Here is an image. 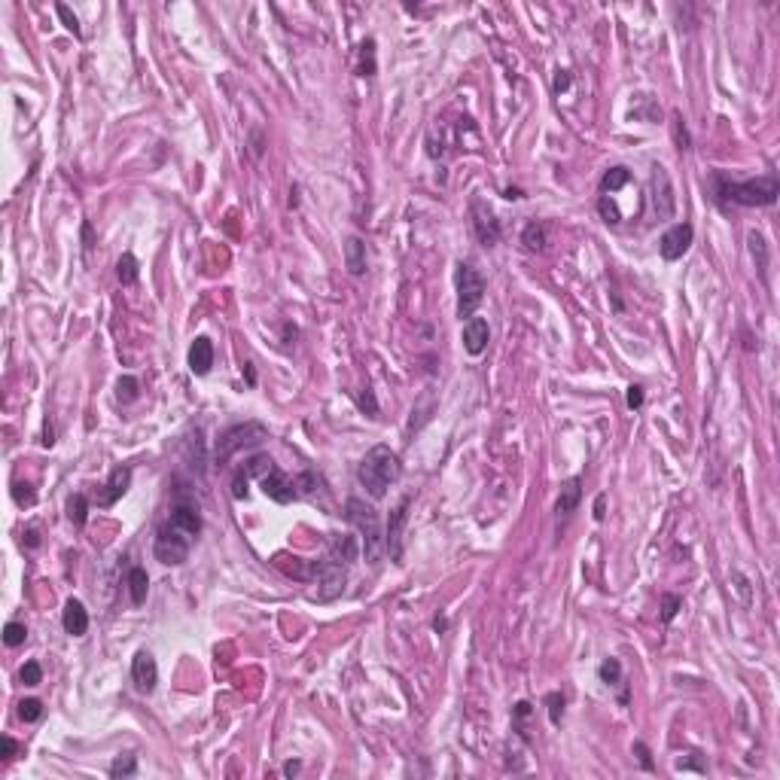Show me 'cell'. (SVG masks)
Wrapping results in <instances>:
<instances>
[{
  "instance_id": "d4e9b609",
  "label": "cell",
  "mask_w": 780,
  "mask_h": 780,
  "mask_svg": "<svg viewBox=\"0 0 780 780\" xmlns=\"http://www.w3.org/2000/svg\"><path fill=\"white\" fill-rule=\"evenodd\" d=\"M116 278H119L122 286L137 284V278H141V266H137L134 254H122V256H119V262H116Z\"/></svg>"
},
{
  "instance_id": "f35d334b",
  "label": "cell",
  "mask_w": 780,
  "mask_h": 780,
  "mask_svg": "<svg viewBox=\"0 0 780 780\" xmlns=\"http://www.w3.org/2000/svg\"><path fill=\"white\" fill-rule=\"evenodd\" d=\"M16 753H19V744H16L13 738H9V735L0 738V759H4V762H13Z\"/></svg>"
},
{
  "instance_id": "83f0119b",
  "label": "cell",
  "mask_w": 780,
  "mask_h": 780,
  "mask_svg": "<svg viewBox=\"0 0 780 780\" xmlns=\"http://www.w3.org/2000/svg\"><path fill=\"white\" fill-rule=\"evenodd\" d=\"M360 76H375V40H366L360 46V67H357Z\"/></svg>"
},
{
  "instance_id": "ab89813d",
  "label": "cell",
  "mask_w": 780,
  "mask_h": 780,
  "mask_svg": "<svg viewBox=\"0 0 780 780\" xmlns=\"http://www.w3.org/2000/svg\"><path fill=\"white\" fill-rule=\"evenodd\" d=\"M625 403H628V409H640V406H644V387L631 384L628 394H625Z\"/></svg>"
},
{
  "instance_id": "6da1fadb",
  "label": "cell",
  "mask_w": 780,
  "mask_h": 780,
  "mask_svg": "<svg viewBox=\"0 0 780 780\" xmlns=\"http://www.w3.org/2000/svg\"><path fill=\"white\" fill-rule=\"evenodd\" d=\"M201 534V512H199V500L183 485H177L174 500H171L168 519L159 524L156 531V543H153V555L159 564L165 567H180L186 564V558L192 552L195 540Z\"/></svg>"
},
{
  "instance_id": "603a6c76",
  "label": "cell",
  "mask_w": 780,
  "mask_h": 780,
  "mask_svg": "<svg viewBox=\"0 0 780 780\" xmlns=\"http://www.w3.org/2000/svg\"><path fill=\"white\" fill-rule=\"evenodd\" d=\"M546 241H549V238H546V226H543V223H536V220H534V223H527V226H524V232H521V244H524L527 254H540V250L546 247Z\"/></svg>"
},
{
  "instance_id": "1f68e13d",
  "label": "cell",
  "mask_w": 780,
  "mask_h": 780,
  "mask_svg": "<svg viewBox=\"0 0 780 780\" xmlns=\"http://www.w3.org/2000/svg\"><path fill=\"white\" fill-rule=\"evenodd\" d=\"M25 640H28V628L21 625V622H9L4 628V644L6 646H21Z\"/></svg>"
},
{
  "instance_id": "9a60e30c",
  "label": "cell",
  "mask_w": 780,
  "mask_h": 780,
  "mask_svg": "<svg viewBox=\"0 0 780 780\" xmlns=\"http://www.w3.org/2000/svg\"><path fill=\"white\" fill-rule=\"evenodd\" d=\"M582 500V479L579 476H570L564 485H561V494H558V503H555V512H558V521H567L573 512H576Z\"/></svg>"
},
{
  "instance_id": "7402d4cb",
  "label": "cell",
  "mask_w": 780,
  "mask_h": 780,
  "mask_svg": "<svg viewBox=\"0 0 780 780\" xmlns=\"http://www.w3.org/2000/svg\"><path fill=\"white\" fill-rule=\"evenodd\" d=\"M747 244H750V256L756 262V271L765 278V271H768V244H765V235L756 232V229H750V232H747Z\"/></svg>"
},
{
  "instance_id": "484cf974",
  "label": "cell",
  "mask_w": 780,
  "mask_h": 780,
  "mask_svg": "<svg viewBox=\"0 0 780 780\" xmlns=\"http://www.w3.org/2000/svg\"><path fill=\"white\" fill-rule=\"evenodd\" d=\"M67 519L74 521V527H83L86 519H89V500L86 494H74L71 500H67Z\"/></svg>"
},
{
  "instance_id": "5bb4252c",
  "label": "cell",
  "mask_w": 780,
  "mask_h": 780,
  "mask_svg": "<svg viewBox=\"0 0 780 780\" xmlns=\"http://www.w3.org/2000/svg\"><path fill=\"white\" fill-rule=\"evenodd\" d=\"M406 509H409V497L394 509V515H390V524H387V534H384V546H387V552H390V558H394L396 564H403V524H406Z\"/></svg>"
},
{
  "instance_id": "7c38bea8",
  "label": "cell",
  "mask_w": 780,
  "mask_h": 780,
  "mask_svg": "<svg viewBox=\"0 0 780 780\" xmlns=\"http://www.w3.org/2000/svg\"><path fill=\"white\" fill-rule=\"evenodd\" d=\"M652 204H656V214L661 220H668L676 211V199H674V186H671V177L664 168H652Z\"/></svg>"
},
{
  "instance_id": "3957f363",
  "label": "cell",
  "mask_w": 780,
  "mask_h": 780,
  "mask_svg": "<svg viewBox=\"0 0 780 780\" xmlns=\"http://www.w3.org/2000/svg\"><path fill=\"white\" fill-rule=\"evenodd\" d=\"M403 473V464H399V454L390 451L387 445H375V449L366 451V457L357 464V481L366 488V494L372 500L387 497V488L394 485Z\"/></svg>"
},
{
  "instance_id": "681fc988",
  "label": "cell",
  "mask_w": 780,
  "mask_h": 780,
  "mask_svg": "<svg viewBox=\"0 0 780 780\" xmlns=\"http://www.w3.org/2000/svg\"><path fill=\"white\" fill-rule=\"evenodd\" d=\"M433 625H436V631H445V628H449V622H445V619H436Z\"/></svg>"
},
{
  "instance_id": "52a82bcc",
  "label": "cell",
  "mask_w": 780,
  "mask_h": 780,
  "mask_svg": "<svg viewBox=\"0 0 780 780\" xmlns=\"http://www.w3.org/2000/svg\"><path fill=\"white\" fill-rule=\"evenodd\" d=\"M262 436H266V427H262V424H238V427H232L229 430L223 439H220V445H216V464H226L229 457H232L241 445H254V442H259Z\"/></svg>"
},
{
  "instance_id": "44dd1931",
  "label": "cell",
  "mask_w": 780,
  "mask_h": 780,
  "mask_svg": "<svg viewBox=\"0 0 780 780\" xmlns=\"http://www.w3.org/2000/svg\"><path fill=\"white\" fill-rule=\"evenodd\" d=\"M129 591H131V604L141 606L146 601V591H150V576H146L144 567H131L129 570Z\"/></svg>"
},
{
  "instance_id": "ba28073f",
  "label": "cell",
  "mask_w": 780,
  "mask_h": 780,
  "mask_svg": "<svg viewBox=\"0 0 780 780\" xmlns=\"http://www.w3.org/2000/svg\"><path fill=\"white\" fill-rule=\"evenodd\" d=\"M469 216H473V232L479 238L481 247H494L500 241V223L497 216L491 214V208L481 199H473L469 201Z\"/></svg>"
},
{
  "instance_id": "f546056e",
  "label": "cell",
  "mask_w": 780,
  "mask_h": 780,
  "mask_svg": "<svg viewBox=\"0 0 780 780\" xmlns=\"http://www.w3.org/2000/svg\"><path fill=\"white\" fill-rule=\"evenodd\" d=\"M19 716L25 722H37L43 716V701L40 698H25V701H19Z\"/></svg>"
},
{
  "instance_id": "8992f818",
  "label": "cell",
  "mask_w": 780,
  "mask_h": 780,
  "mask_svg": "<svg viewBox=\"0 0 780 780\" xmlns=\"http://www.w3.org/2000/svg\"><path fill=\"white\" fill-rule=\"evenodd\" d=\"M348 567L345 561L339 558H324V561H314V579L317 582V598L320 601H332L345 591V579H348Z\"/></svg>"
},
{
  "instance_id": "60d3db41",
  "label": "cell",
  "mask_w": 780,
  "mask_h": 780,
  "mask_svg": "<svg viewBox=\"0 0 780 780\" xmlns=\"http://www.w3.org/2000/svg\"><path fill=\"white\" fill-rule=\"evenodd\" d=\"M634 753L640 756V765H644L646 771H652V759H649V750H646V744H644V741H637V744H634Z\"/></svg>"
},
{
  "instance_id": "4fadbf2b",
  "label": "cell",
  "mask_w": 780,
  "mask_h": 780,
  "mask_svg": "<svg viewBox=\"0 0 780 780\" xmlns=\"http://www.w3.org/2000/svg\"><path fill=\"white\" fill-rule=\"evenodd\" d=\"M461 339H464V351L469 354V357H481V354H485V348H488V341H491V326H488V320H485V317H469L466 324H464Z\"/></svg>"
},
{
  "instance_id": "5b68a950",
  "label": "cell",
  "mask_w": 780,
  "mask_h": 780,
  "mask_svg": "<svg viewBox=\"0 0 780 780\" xmlns=\"http://www.w3.org/2000/svg\"><path fill=\"white\" fill-rule=\"evenodd\" d=\"M454 284H457V317L461 320H469L476 317L481 299H485V278L469 266V262H461L454 271Z\"/></svg>"
},
{
  "instance_id": "cb8c5ba5",
  "label": "cell",
  "mask_w": 780,
  "mask_h": 780,
  "mask_svg": "<svg viewBox=\"0 0 780 780\" xmlns=\"http://www.w3.org/2000/svg\"><path fill=\"white\" fill-rule=\"evenodd\" d=\"M628 183H631V171H628L625 165H616V168H610V171H606V174L601 177V192H604V195L619 192V189H625Z\"/></svg>"
},
{
  "instance_id": "d6986e66",
  "label": "cell",
  "mask_w": 780,
  "mask_h": 780,
  "mask_svg": "<svg viewBox=\"0 0 780 780\" xmlns=\"http://www.w3.org/2000/svg\"><path fill=\"white\" fill-rule=\"evenodd\" d=\"M345 269L354 274V278L366 274V244H363L357 235H348L345 238Z\"/></svg>"
},
{
  "instance_id": "f1b7e54d",
  "label": "cell",
  "mask_w": 780,
  "mask_h": 780,
  "mask_svg": "<svg viewBox=\"0 0 780 780\" xmlns=\"http://www.w3.org/2000/svg\"><path fill=\"white\" fill-rule=\"evenodd\" d=\"M546 704H549V722H552V726H561V719H564V695L549 692Z\"/></svg>"
},
{
  "instance_id": "9c48e42d",
  "label": "cell",
  "mask_w": 780,
  "mask_h": 780,
  "mask_svg": "<svg viewBox=\"0 0 780 780\" xmlns=\"http://www.w3.org/2000/svg\"><path fill=\"white\" fill-rule=\"evenodd\" d=\"M692 238H695L692 223H674L668 232L661 235V241H659V254H661V259L676 262L680 256H686V250L692 247Z\"/></svg>"
},
{
  "instance_id": "e0dca14e",
  "label": "cell",
  "mask_w": 780,
  "mask_h": 780,
  "mask_svg": "<svg viewBox=\"0 0 780 780\" xmlns=\"http://www.w3.org/2000/svg\"><path fill=\"white\" fill-rule=\"evenodd\" d=\"M214 366V341L208 336H199L189 348V372L192 375H208Z\"/></svg>"
},
{
  "instance_id": "7dc6e473",
  "label": "cell",
  "mask_w": 780,
  "mask_h": 780,
  "mask_svg": "<svg viewBox=\"0 0 780 780\" xmlns=\"http://www.w3.org/2000/svg\"><path fill=\"white\" fill-rule=\"evenodd\" d=\"M83 244L86 250H91V223H83Z\"/></svg>"
},
{
  "instance_id": "bcb514c9",
  "label": "cell",
  "mask_w": 780,
  "mask_h": 780,
  "mask_svg": "<svg viewBox=\"0 0 780 780\" xmlns=\"http://www.w3.org/2000/svg\"><path fill=\"white\" fill-rule=\"evenodd\" d=\"M503 199H509V201L515 199V201H519V199H524V192H521V189H512V186H506V189H503Z\"/></svg>"
},
{
  "instance_id": "d6a6232c",
  "label": "cell",
  "mask_w": 780,
  "mask_h": 780,
  "mask_svg": "<svg viewBox=\"0 0 780 780\" xmlns=\"http://www.w3.org/2000/svg\"><path fill=\"white\" fill-rule=\"evenodd\" d=\"M19 680L25 683V686H40V683H43V668H40V661H25V664H21Z\"/></svg>"
},
{
  "instance_id": "2e32d148",
  "label": "cell",
  "mask_w": 780,
  "mask_h": 780,
  "mask_svg": "<svg viewBox=\"0 0 780 780\" xmlns=\"http://www.w3.org/2000/svg\"><path fill=\"white\" fill-rule=\"evenodd\" d=\"M107 491L104 494L98 497V506H113V503H116L125 491L131 488V466H113V473H110V479H107V485H104Z\"/></svg>"
},
{
  "instance_id": "4dcf8cb0",
  "label": "cell",
  "mask_w": 780,
  "mask_h": 780,
  "mask_svg": "<svg viewBox=\"0 0 780 780\" xmlns=\"http://www.w3.org/2000/svg\"><path fill=\"white\" fill-rule=\"evenodd\" d=\"M134 396H137V378L134 375H122L119 381H116V399H119V403H131Z\"/></svg>"
},
{
  "instance_id": "f6af8a7d",
  "label": "cell",
  "mask_w": 780,
  "mask_h": 780,
  "mask_svg": "<svg viewBox=\"0 0 780 780\" xmlns=\"http://www.w3.org/2000/svg\"><path fill=\"white\" fill-rule=\"evenodd\" d=\"M25 543H28V549H37L40 546V536H37L34 527H28V531H25Z\"/></svg>"
},
{
  "instance_id": "ffe728a7",
  "label": "cell",
  "mask_w": 780,
  "mask_h": 780,
  "mask_svg": "<svg viewBox=\"0 0 780 780\" xmlns=\"http://www.w3.org/2000/svg\"><path fill=\"white\" fill-rule=\"evenodd\" d=\"M598 676H601V683H606V686H619V689H622L619 701L628 704V683H625V676H622V661H619V659H604L601 668H598Z\"/></svg>"
},
{
  "instance_id": "8d00e7d4",
  "label": "cell",
  "mask_w": 780,
  "mask_h": 780,
  "mask_svg": "<svg viewBox=\"0 0 780 780\" xmlns=\"http://www.w3.org/2000/svg\"><path fill=\"white\" fill-rule=\"evenodd\" d=\"M13 497H16L19 506H34V503H37V494L31 491V485H21V481L13 485Z\"/></svg>"
},
{
  "instance_id": "d590c367",
  "label": "cell",
  "mask_w": 780,
  "mask_h": 780,
  "mask_svg": "<svg viewBox=\"0 0 780 780\" xmlns=\"http://www.w3.org/2000/svg\"><path fill=\"white\" fill-rule=\"evenodd\" d=\"M674 141H676V150H689V131H686L680 113H674Z\"/></svg>"
},
{
  "instance_id": "7bdbcfd3",
  "label": "cell",
  "mask_w": 780,
  "mask_h": 780,
  "mask_svg": "<svg viewBox=\"0 0 780 780\" xmlns=\"http://www.w3.org/2000/svg\"><path fill=\"white\" fill-rule=\"evenodd\" d=\"M731 576H735V582H738V591H741V598H744V601H750V589H747V585H750V582H747V579H744V576H741V573H738V570H735V573H731Z\"/></svg>"
},
{
  "instance_id": "836d02e7",
  "label": "cell",
  "mask_w": 780,
  "mask_h": 780,
  "mask_svg": "<svg viewBox=\"0 0 780 780\" xmlns=\"http://www.w3.org/2000/svg\"><path fill=\"white\" fill-rule=\"evenodd\" d=\"M683 598L680 594H661V622H674V616L680 613Z\"/></svg>"
},
{
  "instance_id": "ac0fdd59",
  "label": "cell",
  "mask_w": 780,
  "mask_h": 780,
  "mask_svg": "<svg viewBox=\"0 0 780 780\" xmlns=\"http://www.w3.org/2000/svg\"><path fill=\"white\" fill-rule=\"evenodd\" d=\"M61 625H64V631H67V634H71V637H83V634H86V631H89V613H86L83 601L71 598V601L64 604Z\"/></svg>"
},
{
  "instance_id": "e575fe53",
  "label": "cell",
  "mask_w": 780,
  "mask_h": 780,
  "mask_svg": "<svg viewBox=\"0 0 780 780\" xmlns=\"http://www.w3.org/2000/svg\"><path fill=\"white\" fill-rule=\"evenodd\" d=\"M55 13H59V19L64 21V28L74 34V37H83V28H79V19L71 13V6L67 4H55Z\"/></svg>"
},
{
  "instance_id": "277c9868",
  "label": "cell",
  "mask_w": 780,
  "mask_h": 780,
  "mask_svg": "<svg viewBox=\"0 0 780 780\" xmlns=\"http://www.w3.org/2000/svg\"><path fill=\"white\" fill-rule=\"evenodd\" d=\"M348 521L357 527V531L363 534V552H366V561L369 564H378L384 555V534H381V524H378V512L372 506H366V503L360 497H351L348 500Z\"/></svg>"
},
{
  "instance_id": "7a4b0ae2",
  "label": "cell",
  "mask_w": 780,
  "mask_h": 780,
  "mask_svg": "<svg viewBox=\"0 0 780 780\" xmlns=\"http://www.w3.org/2000/svg\"><path fill=\"white\" fill-rule=\"evenodd\" d=\"M710 195L719 204L722 211L729 208H768V204L777 201L780 195V183L774 174L765 177H753V180H731L726 171H714L707 180Z\"/></svg>"
},
{
  "instance_id": "74e56055",
  "label": "cell",
  "mask_w": 780,
  "mask_h": 780,
  "mask_svg": "<svg viewBox=\"0 0 780 780\" xmlns=\"http://www.w3.org/2000/svg\"><path fill=\"white\" fill-rule=\"evenodd\" d=\"M357 406H360V411H366V415H369V418H378V403H375V394H372L369 387L360 390Z\"/></svg>"
},
{
  "instance_id": "4316f807",
  "label": "cell",
  "mask_w": 780,
  "mask_h": 780,
  "mask_svg": "<svg viewBox=\"0 0 780 780\" xmlns=\"http://www.w3.org/2000/svg\"><path fill=\"white\" fill-rule=\"evenodd\" d=\"M137 774V756L134 753H125V756H116L110 765V777H134Z\"/></svg>"
},
{
  "instance_id": "c3c4849f",
  "label": "cell",
  "mask_w": 780,
  "mask_h": 780,
  "mask_svg": "<svg viewBox=\"0 0 780 780\" xmlns=\"http://www.w3.org/2000/svg\"><path fill=\"white\" fill-rule=\"evenodd\" d=\"M299 768H302L299 762H286V765H284V774H286V777H293V774H299Z\"/></svg>"
},
{
  "instance_id": "8fae6325",
  "label": "cell",
  "mask_w": 780,
  "mask_h": 780,
  "mask_svg": "<svg viewBox=\"0 0 780 780\" xmlns=\"http://www.w3.org/2000/svg\"><path fill=\"white\" fill-rule=\"evenodd\" d=\"M131 680H134V689L141 692V695H150V692H156V683H159V668H156V659H153L146 649L134 652V659H131Z\"/></svg>"
},
{
  "instance_id": "ee69618b",
  "label": "cell",
  "mask_w": 780,
  "mask_h": 780,
  "mask_svg": "<svg viewBox=\"0 0 780 780\" xmlns=\"http://www.w3.org/2000/svg\"><path fill=\"white\" fill-rule=\"evenodd\" d=\"M604 506H606V494H601L598 500H594V521H604Z\"/></svg>"
},
{
  "instance_id": "b9f144b4",
  "label": "cell",
  "mask_w": 780,
  "mask_h": 780,
  "mask_svg": "<svg viewBox=\"0 0 780 780\" xmlns=\"http://www.w3.org/2000/svg\"><path fill=\"white\" fill-rule=\"evenodd\" d=\"M567 86H570V74L567 71H558V76H555V95H561Z\"/></svg>"
},
{
  "instance_id": "30bf717a",
  "label": "cell",
  "mask_w": 780,
  "mask_h": 780,
  "mask_svg": "<svg viewBox=\"0 0 780 780\" xmlns=\"http://www.w3.org/2000/svg\"><path fill=\"white\" fill-rule=\"evenodd\" d=\"M259 488H262V494H266L269 500L281 503V506H286V503H293L296 497H299V488H296V481L286 476L284 469H278V466H271L269 473L259 479Z\"/></svg>"
}]
</instances>
